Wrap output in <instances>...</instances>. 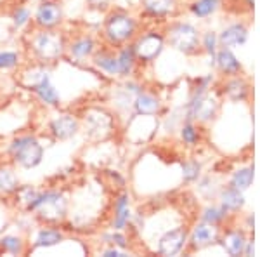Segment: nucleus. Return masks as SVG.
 I'll use <instances>...</instances> for the list:
<instances>
[{
    "instance_id": "nucleus-33",
    "label": "nucleus",
    "mask_w": 260,
    "mask_h": 257,
    "mask_svg": "<svg viewBox=\"0 0 260 257\" xmlns=\"http://www.w3.org/2000/svg\"><path fill=\"white\" fill-rule=\"evenodd\" d=\"M0 250L7 252L12 255H21L24 252V242L21 237H14V235H7V237L0 238Z\"/></svg>"
},
{
    "instance_id": "nucleus-10",
    "label": "nucleus",
    "mask_w": 260,
    "mask_h": 257,
    "mask_svg": "<svg viewBox=\"0 0 260 257\" xmlns=\"http://www.w3.org/2000/svg\"><path fill=\"white\" fill-rule=\"evenodd\" d=\"M187 235H189V230L186 226H175L172 230L165 231L158 238L156 252L160 255H167V257L180 254L187 247Z\"/></svg>"
},
{
    "instance_id": "nucleus-3",
    "label": "nucleus",
    "mask_w": 260,
    "mask_h": 257,
    "mask_svg": "<svg viewBox=\"0 0 260 257\" xmlns=\"http://www.w3.org/2000/svg\"><path fill=\"white\" fill-rule=\"evenodd\" d=\"M26 210L35 212V216L40 221L49 222V224H57L68 214V200L56 189H47V191H40Z\"/></svg>"
},
{
    "instance_id": "nucleus-1",
    "label": "nucleus",
    "mask_w": 260,
    "mask_h": 257,
    "mask_svg": "<svg viewBox=\"0 0 260 257\" xmlns=\"http://www.w3.org/2000/svg\"><path fill=\"white\" fill-rule=\"evenodd\" d=\"M139 32V21L127 11H113L104 21L103 35L111 47H121L136 39Z\"/></svg>"
},
{
    "instance_id": "nucleus-31",
    "label": "nucleus",
    "mask_w": 260,
    "mask_h": 257,
    "mask_svg": "<svg viewBox=\"0 0 260 257\" xmlns=\"http://www.w3.org/2000/svg\"><path fill=\"white\" fill-rule=\"evenodd\" d=\"M19 188V179L14 168L9 165H0V195H12Z\"/></svg>"
},
{
    "instance_id": "nucleus-18",
    "label": "nucleus",
    "mask_w": 260,
    "mask_h": 257,
    "mask_svg": "<svg viewBox=\"0 0 260 257\" xmlns=\"http://www.w3.org/2000/svg\"><path fill=\"white\" fill-rule=\"evenodd\" d=\"M215 70L219 71L222 77H236L243 75V63L240 58L233 52L229 47H220L215 54Z\"/></svg>"
},
{
    "instance_id": "nucleus-25",
    "label": "nucleus",
    "mask_w": 260,
    "mask_h": 257,
    "mask_svg": "<svg viewBox=\"0 0 260 257\" xmlns=\"http://www.w3.org/2000/svg\"><path fill=\"white\" fill-rule=\"evenodd\" d=\"M222 7L224 0H191L187 9L196 19H208L215 16Z\"/></svg>"
},
{
    "instance_id": "nucleus-39",
    "label": "nucleus",
    "mask_w": 260,
    "mask_h": 257,
    "mask_svg": "<svg viewBox=\"0 0 260 257\" xmlns=\"http://www.w3.org/2000/svg\"><path fill=\"white\" fill-rule=\"evenodd\" d=\"M243 227H245L250 235L253 233V230H255V214L253 212H246L245 221H243Z\"/></svg>"
},
{
    "instance_id": "nucleus-4",
    "label": "nucleus",
    "mask_w": 260,
    "mask_h": 257,
    "mask_svg": "<svg viewBox=\"0 0 260 257\" xmlns=\"http://www.w3.org/2000/svg\"><path fill=\"white\" fill-rule=\"evenodd\" d=\"M222 108L220 92L208 91L201 96H189L184 106V120L198 122L200 125H208L219 117Z\"/></svg>"
},
{
    "instance_id": "nucleus-27",
    "label": "nucleus",
    "mask_w": 260,
    "mask_h": 257,
    "mask_svg": "<svg viewBox=\"0 0 260 257\" xmlns=\"http://www.w3.org/2000/svg\"><path fill=\"white\" fill-rule=\"evenodd\" d=\"M253 181H255V167L250 163V165H243V167L234 168L233 174L229 176L228 184L246 193L251 186H253Z\"/></svg>"
},
{
    "instance_id": "nucleus-14",
    "label": "nucleus",
    "mask_w": 260,
    "mask_h": 257,
    "mask_svg": "<svg viewBox=\"0 0 260 257\" xmlns=\"http://www.w3.org/2000/svg\"><path fill=\"white\" fill-rule=\"evenodd\" d=\"M250 39V24L246 21H234L219 32L220 47H241Z\"/></svg>"
},
{
    "instance_id": "nucleus-19",
    "label": "nucleus",
    "mask_w": 260,
    "mask_h": 257,
    "mask_svg": "<svg viewBox=\"0 0 260 257\" xmlns=\"http://www.w3.org/2000/svg\"><path fill=\"white\" fill-rule=\"evenodd\" d=\"M132 108H134L136 117H153V115H158V113L161 111L163 103L156 94L142 91L136 96Z\"/></svg>"
},
{
    "instance_id": "nucleus-7",
    "label": "nucleus",
    "mask_w": 260,
    "mask_h": 257,
    "mask_svg": "<svg viewBox=\"0 0 260 257\" xmlns=\"http://www.w3.org/2000/svg\"><path fill=\"white\" fill-rule=\"evenodd\" d=\"M134 52L141 65H149V63L156 61L165 50V35L158 30H148L144 33H137L136 39L132 42Z\"/></svg>"
},
{
    "instance_id": "nucleus-8",
    "label": "nucleus",
    "mask_w": 260,
    "mask_h": 257,
    "mask_svg": "<svg viewBox=\"0 0 260 257\" xmlns=\"http://www.w3.org/2000/svg\"><path fill=\"white\" fill-rule=\"evenodd\" d=\"M222 227L198 221L187 235V252H200L205 248L217 245L220 238Z\"/></svg>"
},
{
    "instance_id": "nucleus-36",
    "label": "nucleus",
    "mask_w": 260,
    "mask_h": 257,
    "mask_svg": "<svg viewBox=\"0 0 260 257\" xmlns=\"http://www.w3.org/2000/svg\"><path fill=\"white\" fill-rule=\"evenodd\" d=\"M103 238L106 240L110 245L118 247L120 250H125V248H128V238L125 237V233H123V231H120V230H115L110 235H103Z\"/></svg>"
},
{
    "instance_id": "nucleus-41",
    "label": "nucleus",
    "mask_w": 260,
    "mask_h": 257,
    "mask_svg": "<svg viewBox=\"0 0 260 257\" xmlns=\"http://www.w3.org/2000/svg\"><path fill=\"white\" fill-rule=\"evenodd\" d=\"M103 255L104 257H121V255H125V252L120 250L118 247H113L111 245V248H106V250L103 252Z\"/></svg>"
},
{
    "instance_id": "nucleus-12",
    "label": "nucleus",
    "mask_w": 260,
    "mask_h": 257,
    "mask_svg": "<svg viewBox=\"0 0 260 257\" xmlns=\"http://www.w3.org/2000/svg\"><path fill=\"white\" fill-rule=\"evenodd\" d=\"M220 96L234 104L248 103L251 98V83L250 80L243 75L236 77H225L220 83Z\"/></svg>"
},
{
    "instance_id": "nucleus-21",
    "label": "nucleus",
    "mask_w": 260,
    "mask_h": 257,
    "mask_svg": "<svg viewBox=\"0 0 260 257\" xmlns=\"http://www.w3.org/2000/svg\"><path fill=\"white\" fill-rule=\"evenodd\" d=\"M132 219V210H130V196L127 191L120 193L115 200V210H113V230H127L128 222Z\"/></svg>"
},
{
    "instance_id": "nucleus-13",
    "label": "nucleus",
    "mask_w": 260,
    "mask_h": 257,
    "mask_svg": "<svg viewBox=\"0 0 260 257\" xmlns=\"http://www.w3.org/2000/svg\"><path fill=\"white\" fill-rule=\"evenodd\" d=\"M250 233L245 230V227L240 226H231L225 224L220 231V238L217 245L222 247V250L225 252L231 257H238L243 255V248H245V243L248 240Z\"/></svg>"
},
{
    "instance_id": "nucleus-24",
    "label": "nucleus",
    "mask_w": 260,
    "mask_h": 257,
    "mask_svg": "<svg viewBox=\"0 0 260 257\" xmlns=\"http://www.w3.org/2000/svg\"><path fill=\"white\" fill-rule=\"evenodd\" d=\"M231 214L228 212V209L222 207V205L217 202V204H208L207 207L201 209L200 212V221L208 222V224L224 227L225 224H229Z\"/></svg>"
},
{
    "instance_id": "nucleus-22",
    "label": "nucleus",
    "mask_w": 260,
    "mask_h": 257,
    "mask_svg": "<svg viewBox=\"0 0 260 257\" xmlns=\"http://www.w3.org/2000/svg\"><path fill=\"white\" fill-rule=\"evenodd\" d=\"M92 63L95 68L106 73L108 77H118V60H116V52H113V50H95L92 54Z\"/></svg>"
},
{
    "instance_id": "nucleus-28",
    "label": "nucleus",
    "mask_w": 260,
    "mask_h": 257,
    "mask_svg": "<svg viewBox=\"0 0 260 257\" xmlns=\"http://www.w3.org/2000/svg\"><path fill=\"white\" fill-rule=\"evenodd\" d=\"M179 136L187 148H196L201 142V125L192 120H182L179 127Z\"/></svg>"
},
{
    "instance_id": "nucleus-5",
    "label": "nucleus",
    "mask_w": 260,
    "mask_h": 257,
    "mask_svg": "<svg viewBox=\"0 0 260 257\" xmlns=\"http://www.w3.org/2000/svg\"><path fill=\"white\" fill-rule=\"evenodd\" d=\"M66 39L61 32L54 30H40L31 37L30 40V47L35 54V58L42 63H54L59 58H62V54L66 52Z\"/></svg>"
},
{
    "instance_id": "nucleus-29",
    "label": "nucleus",
    "mask_w": 260,
    "mask_h": 257,
    "mask_svg": "<svg viewBox=\"0 0 260 257\" xmlns=\"http://www.w3.org/2000/svg\"><path fill=\"white\" fill-rule=\"evenodd\" d=\"M200 47L208 58H210V63H208V65H210L212 68H215V54H217V50L220 49L219 33L213 32V30L203 32L200 37Z\"/></svg>"
},
{
    "instance_id": "nucleus-17",
    "label": "nucleus",
    "mask_w": 260,
    "mask_h": 257,
    "mask_svg": "<svg viewBox=\"0 0 260 257\" xmlns=\"http://www.w3.org/2000/svg\"><path fill=\"white\" fill-rule=\"evenodd\" d=\"M217 200H219V204L222 207L228 209V212L231 216H236V214L243 212V209H245V205H246L245 191L231 186V184L220 186L219 193H217Z\"/></svg>"
},
{
    "instance_id": "nucleus-6",
    "label": "nucleus",
    "mask_w": 260,
    "mask_h": 257,
    "mask_svg": "<svg viewBox=\"0 0 260 257\" xmlns=\"http://www.w3.org/2000/svg\"><path fill=\"white\" fill-rule=\"evenodd\" d=\"M9 155L21 168H35L44 160V146L33 136H19L9 145Z\"/></svg>"
},
{
    "instance_id": "nucleus-32",
    "label": "nucleus",
    "mask_w": 260,
    "mask_h": 257,
    "mask_svg": "<svg viewBox=\"0 0 260 257\" xmlns=\"http://www.w3.org/2000/svg\"><path fill=\"white\" fill-rule=\"evenodd\" d=\"M180 170H182V181H184V183H186V184H194L196 181L201 178V174H203V165H201L200 160L189 158V160H186V162H182Z\"/></svg>"
},
{
    "instance_id": "nucleus-37",
    "label": "nucleus",
    "mask_w": 260,
    "mask_h": 257,
    "mask_svg": "<svg viewBox=\"0 0 260 257\" xmlns=\"http://www.w3.org/2000/svg\"><path fill=\"white\" fill-rule=\"evenodd\" d=\"M19 65V54L14 50H4L0 52V70H11Z\"/></svg>"
},
{
    "instance_id": "nucleus-16",
    "label": "nucleus",
    "mask_w": 260,
    "mask_h": 257,
    "mask_svg": "<svg viewBox=\"0 0 260 257\" xmlns=\"http://www.w3.org/2000/svg\"><path fill=\"white\" fill-rule=\"evenodd\" d=\"M49 130L52 134L54 139L57 141H68V139L75 137L80 130V120L73 115H61L56 117L52 122L49 124Z\"/></svg>"
},
{
    "instance_id": "nucleus-34",
    "label": "nucleus",
    "mask_w": 260,
    "mask_h": 257,
    "mask_svg": "<svg viewBox=\"0 0 260 257\" xmlns=\"http://www.w3.org/2000/svg\"><path fill=\"white\" fill-rule=\"evenodd\" d=\"M196 183H198V191L205 198H208V200H210V198H215L217 200V193H219L220 186H217L215 179H213L212 176H201Z\"/></svg>"
},
{
    "instance_id": "nucleus-20",
    "label": "nucleus",
    "mask_w": 260,
    "mask_h": 257,
    "mask_svg": "<svg viewBox=\"0 0 260 257\" xmlns=\"http://www.w3.org/2000/svg\"><path fill=\"white\" fill-rule=\"evenodd\" d=\"M31 91L35 92L37 98H39L45 106H52V108L59 106L61 96H59V92L56 91V87L50 83V75L47 73V71H44V75L40 77L39 82L33 83Z\"/></svg>"
},
{
    "instance_id": "nucleus-15",
    "label": "nucleus",
    "mask_w": 260,
    "mask_h": 257,
    "mask_svg": "<svg viewBox=\"0 0 260 257\" xmlns=\"http://www.w3.org/2000/svg\"><path fill=\"white\" fill-rule=\"evenodd\" d=\"M142 14L154 21H167L179 11L177 0H141Z\"/></svg>"
},
{
    "instance_id": "nucleus-42",
    "label": "nucleus",
    "mask_w": 260,
    "mask_h": 257,
    "mask_svg": "<svg viewBox=\"0 0 260 257\" xmlns=\"http://www.w3.org/2000/svg\"><path fill=\"white\" fill-rule=\"evenodd\" d=\"M241 2H243V6H245L246 11L253 12V9H255V0H241Z\"/></svg>"
},
{
    "instance_id": "nucleus-35",
    "label": "nucleus",
    "mask_w": 260,
    "mask_h": 257,
    "mask_svg": "<svg viewBox=\"0 0 260 257\" xmlns=\"http://www.w3.org/2000/svg\"><path fill=\"white\" fill-rule=\"evenodd\" d=\"M11 19H12V24H14L16 30H19V28L26 26V24L31 21V11L28 9L26 6H18L14 11H12Z\"/></svg>"
},
{
    "instance_id": "nucleus-2",
    "label": "nucleus",
    "mask_w": 260,
    "mask_h": 257,
    "mask_svg": "<svg viewBox=\"0 0 260 257\" xmlns=\"http://www.w3.org/2000/svg\"><path fill=\"white\" fill-rule=\"evenodd\" d=\"M165 42L174 50L184 54V56H194L198 54L200 47V37L201 32L196 24L189 21H172L170 24L165 26Z\"/></svg>"
},
{
    "instance_id": "nucleus-11",
    "label": "nucleus",
    "mask_w": 260,
    "mask_h": 257,
    "mask_svg": "<svg viewBox=\"0 0 260 257\" xmlns=\"http://www.w3.org/2000/svg\"><path fill=\"white\" fill-rule=\"evenodd\" d=\"M62 18H64V12L57 0H42L33 14L35 26L40 30H54L62 23Z\"/></svg>"
},
{
    "instance_id": "nucleus-38",
    "label": "nucleus",
    "mask_w": 260,
    "mask_h": 257,
    "mask_svg": "<svg viewBox=\"0 0 260 257\" xmlns=\"http://www.w3.org/2000/svg\"><path fill=\"white\" fill-rule=\"evenodd\" d=\"M113 0H87L90 9H95V11H106L108 7L111 6Z\"/></svg>"
},
{
    "instance_id": "nucleus-30",
    "label": "nucleus",
    "mask_w": 260,
    "mask_h": 257,
    "mask_svg": "<svg viewBox=\"0 0 260 257\" xmlns=\"http://www.w3.org/2000/svg\"><path fill=\"white\" fill-rule=\"evenodd\" d=\"M62 240H64L62 231L56 230V227H42L39 233H37V238H35L33 247L35 248H49V247H54V245H57V243H61Z\"/></svg>"
},
{
    "instance_id": "nucleus-26",
    "label": "nucleus",
    "mask_w": 260,
    "mask_h": 257,
    "mask_svg": "<svg viewBox=\"0 0 260 257\" xmlns=\"http://www.w3.org/2000/svg\"><path fill=\"white\" fill-rule=\"evenodd\" d=\"M95 40L92 39L90 35L80 37V39H75L73 42H70L66 45V50L70 52L71 58H75L77 61L87 60V58H92V54L95 52Z\"/></svg>"
},
{
    "instance_id": "nucleus-9",
    "label": "nucleus",
    "mask_w": 260,
    "mask_h": 257,
    "mask_svg": "<svg viewBox=\"0 0 260 257\" xmlns=\"http://www.w3.org/2000/svg\"><path fill=\"white\" fill-rule=\"evenodd\" d=\"M85 120V134L90 139H104L113 132L115 119L108 111L99 108H92L83 117Z\"/></svg>"
},
{
    "instance_id": "nucleus-23",
    "label": "nucleus",
    "mask_w": 260,
    "mask_h": 257,
    "mask_svg": "<svg viewBox=\"0 0 260 257\" xmlns=\"http://www.w3.org/2000/svg\"><path fill=\"white\" fill-rule=\"evenodd\" d=\"M116 60H118V77L121 78H128L132 77L134 70L137 66V58H136V52H134V47L132 44H125L118 47V52H116Z\"/></svg>"
},
{
    "instance_id": "nucleus-40",
    "label": "nucleus",
    "mask_w": 260,
    "mask_h": 257,
    "mask_svg": "<svg viewBox=\"0 0 260 257\" xmlns=\"http://www.w3.org/2000/svg\"><path fill=\"white\" fill-rule=\"evenodd\" d=\"M243 255H246V257H251V255H255V242H253V237H248V240H246V243H245V248H243Z\"/></svg>"
}]
</instances>
